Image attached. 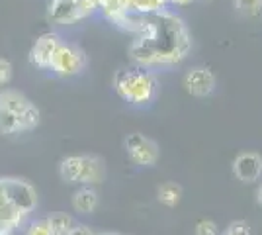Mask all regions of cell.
Returning a JSON list of instances; mask_svg holds the SVG:
<instances>
[{"instance_id": "cell-2", "label": "cell", "mask_w": 262, "mask_h": 235, "mask_svg": "<svg viewBox=\"0 0 262 235\" xmlns=\"http://www.w3.org/2000/svg\"><path fill=\"white\" fill-rule=\"evenodd\" d=\"M41 112L20 90H0V132L22 134L39 125Z\"/></svg>"}, {"instance_id": "cell-5", "label": "cell", "mask_w": 262, "mask_h": 235, "mask_svg": "<svg viewBox=\"0 0 262 235\" xmlns=\"http://www.w3.org/2000/svg\"><path fill=\"white\" fill-rule=\"evenodd\" d=\"M98 2L100 0H51L47 18L53 24L71 26L92 16L98 10Z\"/></svg>"}, {"instance_id": "cell-11", "label": "cell", "mask_w": 262, "mask_h": 235, "mask_svg": "<svg viewBox=\"0 0 262 235\" xmlns=\"http://www.w3.org/2000/svg\"><path fill=\"white\" fill-rule=\"evenodd\" d=\"M233 175L241 182H256L262 177V157L258 153H241L233 161Z\"/></svg>"}, {"instance_id": "cell-9", "label": "cell", "mask_w": 262, "mask_h": 235, "mask_svg": "<svg viewBox=\"0 0 262 235\" xmlns=\"http://www.w3.org/2000/svg\"><path fill=\"white\" fill-rule=\"evenodd\" d=\"M61 41L63 39L59 37V34H55V32H47V34L39 35L35 39V44H33L32 51H30V63H32L33 67L49 71L55 51L61 45Z\"/></svg>"}, {"instance_id": "cell-4", "label": "cell", "mask_w": 262, "mask_h": 235, "mask_svg": "<svg viewBox=\"0 0 262 235\" xmlns=\"http://www.w3.org/2000/svg\"><path fill=\"white\" fill-rule=\"evenodd\" d=\"M59 175L67 184L94 186L106 179L104 161L94 155H69L59 165Z\"/></svg>"}, {"instance_id": "cell-12", "label": "cell", "mask_w": 262, "mask_h": 235, "mask_svg": "<svg viewBox=\"0 0 262 235\" xmlns=\"http://www.w3.org/2000/svg\"><path fill=\"white\" fill-rule=\"evenodd\" d=\"M71 204H73V210L78 213H92L100 204L98 192L94 190L92 186H80L73 198H71Z\"/></svg>"}, {"instance_id": "cell-6", "label": "cell", "mask_w": 262, "mask_h": 235, "mask_svg": "<svg viewBox=\"0 0 262 235\" xmlns=\"http://www.w3.org/2000/svg\"><path fill=\"white\" fill-rule=\"evenodd\" d=\"M86 67V53L75 44L61 41L51 61L49 71L61 78H71Z\"/></svg>"}, {"instance_id": "cell-16", "label": "cell", "mask_w": 262, "mask_h": 235, "mask_svg": "<svg viewBox=\"0 0 262 235\" xmlns=\"http://www.w3.org/2000/svg\"><path fill=\"white\" fill-rule=\"evenodd\" d=\"M233 4L241 14H247V16L258 14L262 10V0H233Z\"/></svg>"}, {"instance_id": "cell-21", "label": "cell", "mask_w": 262, "mask_h": 235, "mask_svg": "<svg viewBox=\"0 0 262 235\" xmlns=\"http://www.w3.org/2000/svg\"><path fill=\"white\" fill-rule=\"evenodd\" d=\"M69 235H98V233H94L88 225H82V224H75L73 225V229H71V233Z\"/></svg>"}, {"instance_id": "cell-13", "label": "cell", "mask_w": 262, "mask_h": 235, "mask_svg": "<svg viewBox=\"0 0 262 235\" xmlns=\"http://www.w3.org/2000/svg\"><path fill=\"white\" fill-rule=\"evenodd\" d=\"M182 198V186L176 182H164L157 190V200L166 208H174Z\"/></svg>"}, {"instance_id": "cell-3", "label": "cell", "mask_w": 262, "mask_h": 235, "mask_svg": "<svg viewBox=\"0 0 262 235\" xmlns=\"http://www.w3.org/2000/svg\"><path fill=\"white\" fill-rule=\"evenodd\" d=\"M114 89L121 100L129 102L131 106H149L159 92V80L151 69L135 65L116 73Z\"/></svg>"}, {"instance_id": "cell-14", "label": "cell", "mask_w": 262, "mask_h": 235, "mask_svg": "<svg viewBox=\"0 0 262 235\" xmlns=\"http://www.w3.org/2000/svg\"><path fill=\"white\" fill-rule=\"evenodd\" d=\"M47 220V224L51 227V235H69L71 233V229H73V218L65 212H55L51 216H47L45 218Z\"/></svg>"}, {"instance_id": "cell-23", "label": "cell", "mask_w": 262, "mask_h": 235, "mask_svg": "<svg viewBox=\"0 0 262 235\" xmlns=\"http://www.w3.org/2000/svg\"><path fill=\"white\" fill-rule=\"evenodd\" d=\"M168 2H170V4H188L190 0H166V4H168Z\"/></svg>"}, {"instance_id": "cell-10", "label": "cell", "mask_w": 262, "mask_h": 235, "mask_svg": "<svg viewBox=\"0 0 262 235\" xmlns=\"http://www.w3.org/2000/svg\"><path fill=\"white\" fill-rule=\"evenodd\" d=\"M215 84H217L215 75H213V71L208 67L190 69L184 77L186 90H188L192 96H198V98L209 96V94L215 90Z\"/></svg>"}, {"instance_id": "cell-15", "label": "cell", "mask_w": 262, "mask_h": 235, "mask_svg": "<svg viewBox=\"0 0 262 235\" xmlns=\"http://www.w3.org/2000/svg\"><path fill=\"white\" fill-rule=\"evenodd\" d=\"M166 6V0H131L129 12L135 14H153V12L163 10Z\"/></svg>"}, {"instance_id": "cell-17", "label": "cell", "mask_w": 262, "mask_h": 235, "mask_svg": "<svg viewBox=\"0 0 262 235\" xmlns=\"http://www.w3.org/2000/svg\"><path fill=\"white\" fill-rule=\"evenodd\" d=\"M26 235H51V227L47 224V220H35L28 225L26 229Z\"/></svg>"}, {"instance_id": "cell-18", "label": "cell", "mask_w": 262, "mask_h": 235, "mask_svg": "<svg viewBox=\"0 0 262 235\" xmlns=\"http://www.w3.org/2000/svg\"><path fill=\"white\" fill-rule=\"evenodd\" d=\"M196 235H221L219 225L211 220H200L196 224Z\"/></svg>"}, {"instance_id": "cell-7", "label": "cell", "mask_w": 262, "mask_h": 235, "mask_svg": "<svg viewBox=\"0 0 262 235\" xmlns=\"http://www.w3.org/2000/svg\"><path fill=\"white\" fill-rule=\"evenodd\" d=\"M2 190L6 200L10 202L12 206L24 213L26 218L35 210L37 206V194L32 184H28L26 180L20 179H2Z\"/></svg>"}, {"instance_id": "cell-19", "label": "cell", "mask_w": 262, "mask_h": 235, "mask_svg": "<svg viewBox=\"0 0 262 235\" xmlns=\"http://www.w3.org/2000/svg\"><path fill=\"white\" fill-rule=\"evenodd\" d=\"M221 235H252V231L251 227H249V224H245V222H233Z\"/></svg>"}, {"instance_id": "cell-20", "label": "cell", "mask_w": 262, "mask_h": 235, "mask_svg": "<svg viewBox=\"0 0 262 235\" xmlns=\"http://www.w3.org/2000/svg\"><path fill=\"white\" fill-rule=\"evenodd\" d=\"M12 80V65L8 59H0V89H4Z\"/></svg>"}, {"instance_id": "cell-8", "label": "cell", "mask_w": 262, "mask_h": 235, "mask_svg": "<svg viewBox=\"0 0 262 235\" xmlns=\"http://www.w3.org/2000/svg\"><path fill=\"white\" fill-rule=\"evenodd\" d=\"M125 151L129 159L139 167H153L159 161V147L151 137L133 132L125 137Z\"/></svg>"}, {"instance_id": "cell-22", "label": "cell", "mask_w": 262, "mask_h": 235, "mask_svg": "<svg viewBox=\"0 0 262 235\" xmlns=\"http://www.w3.org/2000/svg\"><path fill=\"white\" fill-rule=\"evenodd\" d=\"M256 202H258V206L262 208V184H260V188H258V192H256Z\"/></svg>"}, {"instance_id": "cell-24", "label": "cell", "mask_w": 262, "mask_h": 235, "mask_svg": "<svg viewBox=\"0 0 262 235\" xmlns=\"http://www.w3.org/2000/svg\"><path fill=\"white\" fill-rule=\"evenodd\" d=\"M98 235H118V233H98Z\"/></svg>"}, {"instance_id": "cell-1", "label": "cell", "mask_w": 262, "mask_h": 235, "mask_svg": "<svg viewBox=\"0 0 262 235\" xmlns=\"http://www.w3.org/2000/svg\"><path fill=\"white\" fill-rule=\"evenodd\" d=\"M123 30L133 35L129 55L137 67H172L182 63L192 49L184 20L166 8L153 14L131 12Z\"/></svg>"}]
</instances>
